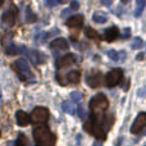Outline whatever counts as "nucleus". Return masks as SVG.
Here are the masks:
<instances>
[{
	"label": "nucleus",
	"mask_w": 146,
	"mask_h": 146,
	"mask_svg": "<svg viewBox=\"0 0 146 146\" xmlns=\"http://www.w3.org/2000/svg\"><path fill=\"white\" fill-rule=\"evenodd\" d=\"M113 123L114 117L111 114H90V119L83 124V128L98 140L104 141L106 139V132L111 128Z\"/></svg>",
	"instance_id": "obj_1"
},
{
	"label": "nucleus",
	"mask_w": 146,
	"mask_h": 146,
	"mask_svg": "<svg viewBox=\"0 0 146 146\" xmlns=\"http://www.w3.org/2000/svg\"><path fill=\"white\" fill-rule=\"evenodd\" d=\"M32 133L37 146H55V135L49 129V127L40 124L33 128Z\"/></svg>",
	"instance_id": "obj_2"
},
{
	"label": "nucleus",
	"mask_w": 146,
	"mask_h": 146,
	"mask_svg": "<svg viewBox=\"0 0 146 146\" xmlns=\"http://www.w3.org/2000/svg\"><path fill=\"white\" fill-rule=\"evenodd\" d=\"M13 68L15 69L19 80L25 81V82H30V81L35 80V76H33V73L30 68V64H28V62L26 59L21 58L18 60H15L13 63Z\"/></svg>",
	"instance_id": "obj_3"
},
{
	"label": "nucleus",
	"mask_w": 146,
	"mask_h": 146,
	"mask_svg": "<svg viewBox=\"0 0 146 146\" xmlns=\"http://www.w3.org/2000/svg\"><path fill=\"white\" fill-rule=\"evenodd\" d=\"M90 114H103L109 106V101L104 94H98L90 100Z\"/></svg>",
	"instance_id": "obj_4"
},
{
	"label": "nucleus",
	"mask_w": 146,
	"mask_h": 146,
	"mask_svg": "<svg viewBox=\"0 0 146 146\" xmlns=\"http://www.w3.org/2000/svg\"><path fill=\"white\" fill-rule=\"evenodd\" d=\"M49 119V110L46 108H38L33 109V111L31 113V121L36 124H44L46 123Z\"/></svg>",
	"instance_id": "obj_5"
},
{
	"label": "nucleus",
	"mask_w": 146,
	"mask_h": 146,
	"mask_svg": "<svg viewBox=\"0 0 146 146\" xmlns=\"http://www.w3.org/2000/svg\"><path fill=\"white\" fill-rule=\"evenodd\" d=\"M122 78H123V71L121 68H114L105 76V83L108 87H114L121 82Z\"/></svg>",
	"instance_id": "obj_6"
},
{
	"label": "nucleus",
	"mask_w": 146,
	"mask_h": 146,
	"mask_svg": "<svg viewBox=\"0 0 146 146\" xmlns=\"http://www.w3.org/2000/svg\"><path fill=\"white\" fill-rule=\"evenodd\" d=\"M23 51H25V54L27 55L28 60H30L32 64H35V66H38V64L45 63L46 56L44 55L41 51L33 50V49H26V48H23Z\"/></svg>",
	"instance_id": "obj_7"
},
{
	"label": "nucleus",
	"mask_w": 146,
	"mask_h": 146,
	"mask_svg": "<svg viewBox=\"0 0 146 146\" xmlns=\"http://www.w3.org/2000/svg\"><path fill=\"white\" fill-rule=\"evenodd\" d=\"M17 17H18L17 8H15L14 5H12V7L3 14L1 22H3V25L7 26V27H12V26L15 23V21H17Z\"/></svg>",
	"instance_id": "obj_8"
},
{
	"label": "nucleus",
	"mask_w": 146,
	"mask_h": 146,
	"mask_svg": "<svg viewBox=\"0 0 146 146\" xmlns=\"http://www.w3.org/2000/svg\"><path fill=\"white\" fill-rule=\"evenodd\" d=\"M145 127H146V111H141V113H139V115L136 117V119L132 123L131 133L139 135Z\"/></svg>",
	"instance_id": "obj_9"
},
{
	"label": "nucleus",
	"mask_w": 146,
	"mask_h": 146,
	"mask_svg": "<svg viewBox=\"0 0 146 146\" xmlns=\"http://www.w3.org/2000/svg\"><path fill=\"white\" fill-rule=\"evenodd\" d=\"M86 82L90 87L96 88L103 83V76H101V72L99 71H92L91 73L87 74V78H86Z\"/></svg>",
	"instance_id": "obj_10"
},
{
	"label": "nucleus",
	"mask_w": 146,
	"mask_h": 146,
	"mask_svg": "<svg viewBox=\"0 0 146 146\" xmlns=\"http://www.w3.org/2000/svg\"><path fill=\"white\" fill-rule=\"evenodd\" d=\"M73 64H76V58L72 54H68V55H64L62 58H59L55 63V67L58 69H64L67 67H71Z\"/></svg>",
	"instance_id": "obj_11"
},
{
	"label": "nucleus",
	"mask_w": 146,
	"mask_h": 146,
	"mask_svg": "<svg viewBox=\"0 0 146 146\" xmlns=\"http://www.w3.org/2000/svg\"><path fill=\"white\" fill-rule=\"evenodd\" d=\"M69 48V44L66 38L63 37H59V38H55L50 42V49L53 50H67Z\"/></svg>",
	"instance_id": "obj_12"
},
{
	"label": "nucleus",
	"mask_w": 146,
	"mask_h": 146,
	"mask_svg": "<svg viewBox=\"0 0 146 146\" xmlns=\"http://www.w3.org/2000/svg\"><path fill=\"white\" fill-rule=\"evenodd\" d=\"M119 37V30L118 27L113 26V27H109L104 31V38H105L108 42H111V41L117 40Z\"/></svg>",
	"instance_id": "obj_13"
},
{
	"label": "nucleus",
	"mask_w": 146,
	"mask_h": 146,
	"mask_svg": "<svg viewBox=\"0 0 146 146\" xmlns=\"http://www.w3.org/2000/svg\"><path fill=\"white\" fill-rule=\"evenodd\" d=\"M66 25L68 26L69 28H80V27H82V25H83V15H81V14L73 15V17L68 18V21L66 22Z\"/></svg>",
	"instance_id": "obj_14"
},
{
	"label": "nucleus",
	"mask_w": 146,
	"mask_h": 146,
	"mask_svg": "<svg viewBox=\"0 0 146 146\" xmlns=\"http://www.w3.org/2000/svg\"><path fill=\"white\" fill-rule=\"evenodd\" d=\"M15 118H17V124L21 126V127L27 126L31 121V118L28 117V114L23 110H18L17 113H15Z\"/></svg>",
	"instance_id": "obj_15"
},
{
	"label": "nucleus",
	"mask_w": 146,
	"mask_h": 146,
	"mask_svg": "<svg viewBox=\"0 0 146 146\" xmlns=\"http://www.w3.org/2000/svg\"><path fill=\"white\" fill-rule=\"evenodd\" d=\"M56 33H58V30H56V28H54V30L50 31V32H40L38 35H36L35 40L38 41V44H44L49 37H51V36H54V35H56Z\"/></svg>",
	"instance_id": "obj_16"
},
{
	"label": "nucleus",
	"mask_w": 146,
	"mask_h": 146,
	"mask_svg": "<svg viewBox=\"0 0 146 146\" xmlns=\"http://www.w3.org/2000/svg\"><path fill=\"white\" fill-rule=\"evenodd\" d=\"M108 56L114 62H123L126 59V51H115V50H109Z\"/></svg>",
	"instance_id": "obj_17"
},
{
	"label": "nucleus",
	"mask_w": 146,
	"mask_h": 146,
	"mask_svg": "<svg viewBox=\"0 0 146 146\" xmlns=\"http://www.w3.org/2000/svg\"><path fill=\"white\" fill-rule=\"evenodd\" d=\"M66 80L68 83H73V85H76V83L80 82L81 80V72L80 71H71L67 73L66 76Z\"/></svg>",
	"instance_id": "obj_18"
},
{
	"label": "nucleus",
	"mask_w": 146,
	"mask_h": 146,
	"mask_svg": "<svg viewBox=\"0 0 146 146\" xmlns=\"http://www.w3.org/2000/svg\"><path fill=\"white\" fill-rule=\"evenodd\" d=\"M23 50V48H17L14 44L9 42L5 46V54L7 55H14V54H21V51Z\"/></svg>",
	"instance_id": "obj_19"
},
{
	"label": "nucleus",
	"mask_w": 146,
	"mask_h": 146,
	"mask_svg": "<svg viewBox=\"0 0 146 146\" xmlns=\"http://www.w3.org/2000/svg\"><path fill=\"white\" fill-rule=\"evenodd\" d=\"M145 5H146V1L145 0H136V8H135V17H141L142 12L145 9Z\"/></svg>",
	"instance_id": "obj_20"
},
{
	"label": "nucleus",
	"mask_w": 146,
	"mask_h": 146,
	"mask_svg": "<svg viewBox=\"0 0 146 146\" xmlns=\"http://www.w3.org/2000/svg\"><path fill=\"white\" fill-rule=\"evenodd\" d=\"M85 35L87 36L88 38H91V40H100V35L98 33V31H95L94 28L91 27H86L85 28Z\"/></svg>",
	"instance_id": "obj_21"
},
{
	"label": "nucleus",
	"mask_w": 146,
	"mask_h": 146,
	"mask_svg": "<svg viewBox=\"0 0 146 146\" xmlns=\"http://www.w3.org/2000/svg\"><path fill=\"white\" fill-rule=\"evenodd\" d=\"M92 21H94L95 23L103 25V23H105L106 21H108V18H106V15L103 14V13L96 12V13H94V15H92Z\"/></svg>",
	"instance_id": "obj_22"
},
{
	"label": "nucleus",
	"mask_w": 146,
	"mask_h": 146,
	"mask_svg": "<svg viewBox=\"0 0 146 146\" xmlns=\"http://www.w3.org/2000/svg\"><path fill=\"white\" fill-rule=\"evenodd\" d=\"M37 21V17H36V14L32 12V9H31L30 7L26 8V22L27 23H33Z\"/></svg>",
	"instance_id": "obj_23"
},
{
	"label": "nucleus",
	"mask_w": 146,
	"mask_h": 146,
	"mask_svg": "<svg viewBox=\"0 0 146 146\" xmlns=\"http://www.w3.org/2000/svg\"><path fill=\"white\" fill-rule=\"evenodd\" d=\"M15 145L17 146H28V139L26 137L25 133H18V137L15 140Z\"/></svg>",
	"instance_id": "obj_24"
},
{
	"label": "nucleus",
	"mask_w": 146,
	"mask_h": 146,
	"mask_svg": "<svg viewBox=\"0 0 146 146\" xmlns=\"http://www.w3.org/2000/svg\"><path fill=\"white\" fill-rule=\"evenodd\" d=\"M62 109H63L66 113H68V114H74V106H73V104H72V101H64L63 104H62Z\"/></svg>",
	"instance_id": "obj_25"
},
{
	"label": "nucleus",
	"mask_w": 146,
	"mask_h": 146,
	"mask_svg": "<svg viewBox=\"0 0 146 146\" xmlns=\"http://www.w3.org/2000/svg\"><path fill=\"white\" fill-rule=\"evenodd\" d=\"M142 46H144V41H142V38L141 37H135L131 48L133 49V50H139V49H141Z\"/></svg>",
	"instance_id": "obj_26"
},
{
	"label": "nucleus",
	"mask_w": 146,
	"mask_h": 146,
	"mask_svg": "<svg viewBox=\"0 0 146 146\" xmlns=\"http://www.w3.org/2000/svg\"><path fill=\"white\" fill-rule=\"evenodd\" d=\"M71 99L73 101H76V103H80L82 100V94L77 92V91H73V92H71Z\"/></svg>",
	"instance_id": "obj_27"
},
{
	"label": "nucleus",
	"mask_w": 146,
	"mask_h": 146,
	"mask_svg": "<svg viewBox=\"0 0 146 146\" xmlns=\"http://www.w3.org/2000/svg\"><path fill=\"white\" fill-rule=\"evenodd\" d=\"M45 1V5L49 8H53L55 7V5H58L59 3H62V0H44Z\"/></svg>",
	"instance_id": "obj_28"
},
{
	"label": "nucleus",
	"mask_w": 146,
	"mask_h": 146,
	"mask_svg": "<svg viewBox=\"0 0 146 146\" xmlns=\"http://www.w3.org/2000/svg\"><path fill=\"white\" fill-rule=\"evenodd\" d=\"M78 117H80L81 119H83L86 117V111H85V109H83V106H82V104H78Z\"/></svg>",
	"instance_id": "obj_29"
},
{
	"label": "nucleus",
	"mask_w": 146,
	"mask_h": 146,
	"mask_svg": "<svg viewBox=\"0 0 146 146\" xmlns=\"http://www.w3.org/2000/svg\"><path fill=\"white\" fill-rule=\"evenodd\" d=\"M129 35H131V30H129V28H126V30H124V33L122 35V37H123V38H128Z\"/></svg>",
	"instance_id": "obj_30"
},
{
	"label": "nucleus",
	"mask_w": 146,
	"mask_h": 146,
	"mask_svg": "<svg viewBox=\"0 0 146 146\" xmlns=\"http://www.w3.org/2000/svg\"><path fill=\"white\" fill-rule=\"evenodd\" d=\"M71 9H73V10H77L78 9V3L76 1V0H72V1H71Z\"/></svg>",
	"instance_id": "obj_31"
},
{
	"label": "nucleus",
	"mask_w": 146,
	"mask_h": 146,
	"mask_svg": "<svg viewBox=\"0 0 146 146\" xmlns=\"http://www.w3.org/2000/svg\"><path fill=\"white\" fill-rule=\"evenodd\" d=\"M101 3H103V5H105V7H110V5L113 4V0H101Z\"/></svg>",
	"instance_id": "obj_32"
},
{
	"label": "nucleus",
	"mask_w": 146,
	"mask_h": 146,
	"mask_svg": "<svg viewBox=\"0 0 146 146\" xmlns=\"http://www.w3.org/2000/svg\"><path fill=\"white\" fill-rule=\"evenodd\" d=\"M121 145H122V139H118L115 142V146H121Z\"/></svg>",
	"instance_id": "obj_33"
},
{
	"label": "nucleus",
	"mask_w": 146,
	"mask_h": 146,
	"mask_svg": "<svg viewBox=\"0 0 146 146\" xmlns=\"http://www.w3.org/2000/svg\"><path fill=\"white\" fill-rule=\"evenodd\" d=\"M144 59V54H139L137 55V60H142Z\"/></svg>",
	"instance_id": "obj_34"
},
{
	"label": "nucleus",
	"mask_w": 146,
	"mask_h": 146,
	"mask_svg": "<svg viewBox=\"0 0 146 146\" xmlns=\"http://www.w3.org/2000/svg\"><path fill=\"white\" fill-rule=\"evenodd\" d=\"M7 146H17V145H15V142H9Z\"/></svg>",
	"instance_id": "obj_35"
},
{
	"label": "nucleus",
	"mask_w": 146,
	"mask_h": 146,
	"mask_svg": "<svg viewBox=\"0 0 146 146\" xmlns=\"http://www.w3.org/2000/svg\"><path fill=\"white\" fill-rule=\"evenodd\" d=\"M0 101H1V91H0Z\"/></svg>",
	"instance_id": "obj_36"
},
{
	"label": "nucleus",
	"mask_w": 146,
	"mask_h": 146,
	"mask_svg": "<svg viewBox=\"0 0 146 146\" xmlns=\"http://www.w3.org/2000/svg\"><path fill=\"white\" fill-rule=\"evenodd\" d=\"M1 4H3V0H0V7H1Z\"/></svg>",
	"instance_id": "obj_37"
},
{
	"label": "nucleus",
	"mask_w": 146,
	"mask_h": 146,
	"mask_svg": "<svg viewBox=\"0 0 146 146\" xmlns=\"http://www.w3.org/2000/svg\"><path fill=\"white\" fill-rule=\"evenodd\" d=\"M0 135H1V131H0Z\"/></svg>",
	"instance_id": "obj_38"
}]
</instances>
